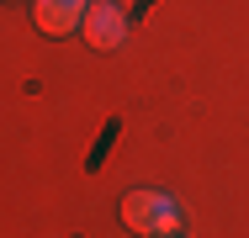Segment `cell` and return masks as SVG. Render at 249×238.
Returning a JSON list of instances; mask_svg holds the SVG:
<instances>
[{"label":"cell","mask_w":249,"mask_h":238,"mask_svg":"<svg viewBox=\"0 0 249 238\" xmlns=\"http://www.w3.org/2000/svg\"><path fill=\"white\" fill-rule=\"evenodd\" d=\"M122 222L133 228V233H175V222H180V212H175V201L164 196V190H133V196H122Z\"/></svg>","instance_id":"obj_1"},{"label":"cell","mask_w":249,"mask_h":238,"mask_svg":"<svg viewBox=\"0 0 249 238\" xmlns=\"http://www.w3.org/2000/svg\"><path fill=\"white\" fill-rule=\"evenodd\" d=\"M80 32H85V43L101 48V53H106V48H122V43H127V11H122V5L96 0V5H85Z\"/></svg>","instance_id":"obj_2"},{"label":"cell","mask_w":249,"mask_h":238,"mask_svg":"<svg viewBox=\"0 0 249 238\" xmlns=\"http://www.w3.org/2000/svg\"><path fill=\"white\" fill-rule=\"evenodd\" d=\"M32 16H37V27L43 32H74L80 21H85V11H80V0H32Z\"/></svg>","instance_id":"obj_3"},{"label":"cell","mask_w":249,"mask_h":238,"mask_svg":"<svg viewBox=\"0 0 249 238\" xmlns=\"http://www.w3.org/2000/svg\"><path fill=\"white\" fill-rule=\"evenodd\" d=\"M159 238H175V233H159Z\"/></svg>","instance_id":"obj_4"},{"label":"cell","mask_w":249,"mask_h":238,"mask_svg":"<svg viewBox=\"0 0 249 238\" xmlns=\"http://www.w3.org/2000/svg\"><path fill=\"white\" fill-rule=\"evenodd\" d=\"M106 5H117V0H106Z\"/></svg>","instance_id":"obj_5"}]
</instances>
